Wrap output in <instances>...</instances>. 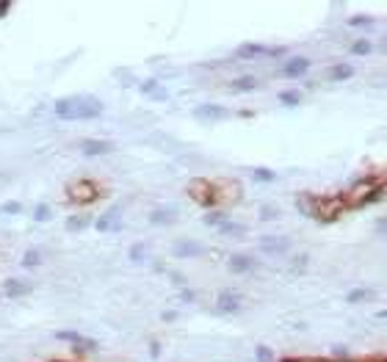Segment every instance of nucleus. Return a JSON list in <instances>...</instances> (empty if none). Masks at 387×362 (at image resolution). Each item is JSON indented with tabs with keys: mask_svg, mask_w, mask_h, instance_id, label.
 I'll list each match as a JSON object with an SVG mask.
<instances>
[{
	"mask_svg": "<svg viewBox=\"0 0 387 362\" xmlns=\"http://www.w3.org/2000/svg\"><path fill=\"white\" fill-rule=\"evenodd\" d=\"M53 111H56L58 119H67V122L94 119V116L103 114V102L97 97H64V100H56Z\"/></svg>",
	"mask_w": 387,
	"mask_h": 362,
	"instance_id": "1",
	"label": "nucleus"
},
{
	"mask_svg": "<svg viewBox=\"0 0 387 362\" xmlns=\"http://www.w3.org/2000/svg\"><path fill=\"white\" fill-rule=\"evenodd\" d=\"M69 196H72V202H91V199H97V196H94V185L86 183V180H78V183L69 185Z\"/></svg>",
	"mask_w": 387,
	"mask_h": 362,
	"instance_id": "2",
	"label": "nucleus"
},
{
	"mask_svg": "<svg viewBox=\"0 0 387 362\" xmlns=\"http://www.w3.org/2000/svg\"><path fill=\"white\" fill-rule=\"evenodd\" d=\"M307 69H310V58L296 56V58H291V61H285L282 75H285V78H302V75L307 72Z\"/></svg>",
	"mask_w": 387,
	"mask_h": 362,
	"instance_id": "3",
	"label": "nucleus"
},
{
	"mask_svg": "<svg viewBox=\"0 0 387 362\" xmlns=\"http://www.w3.org/2000/svg\"><path fill=\"white\" fill-rule=\"evenodd\" d=\"M216 307H219L221 313H238L241 310V299H238V293H232V290H224V293L219 296V301H216Z\"/></svg>",
	"mask_w": 387,
	"mask_h": 362,
	"instance_id": "4",
	"label": "nucleus"
},
{
	"mask_svg": "<svg viewBox=\"0 0 387 362\" xmlns=\"http://www.w3.org/2000/svg\"><path fill=\"white\" fill-rule=\"evenodd\" d=\"M119 208H116V210H111V213H105L103 216V219H100L97 221V230L100 232H108V230H119Z\"/></svg>",
	"mask_w": 387,
	"mask_h": 362,
	"instance_id": "5",
	"label": "nucleus"
},
{
	"mask_svg": "<svg viewBox=\"0 0 387 362\" xmlns=\"http://www.w3.org/2000/svg\"><path fill=\"white\" fill-rule=\"evenodd\" d=\"M255 268V263H252V257H246V254H232L230 257V271L235 274H246Z\"/></svg>",
	"mask_w": 387,
	"mask_h": 362,
	"instance_id": "6",
	"label": "nucleus"
},
{
	"mask_svg": "<svg viewBox=\"0 0 387 362\" xmlns=\"http://www.w3.org/2000/svg\"><path fill=\"white\" fill-rule=\"evenodd\" d=\"M83 152L86 155H105V152H111V144L108 141H97V138H86Z\"/></svg>",
	"mask_w": 387,
	"mask_h": 362,
	"instance_id": "7",
	"label": "nucleus"
},
{
	"mask_svg": "<svg viewBox=\"0 0 387 362\" xmlns=\"http://www.w3.org/2000/svg\"><path fill=\"white\" fill-rule=\"evenodd\" d=\"M174 213H177L174 208H161V210H152L150 221H152V224H169V221L174 219Z\"/></svg>",
	"mask_w": 387,
	"mask_h": 362,
	"instance_id": "8",
	"label": "nucleus"
},
{
	"mask_svg": "<svg viewBox=\"0 0 387 362\" xmlns=\"http://www.w3.org/2000/svg\"><path fill=\"white\" fill-rule=\"evenodd\" d=\"M197 116H202V119H221V116H227V111L221 105H202L197 111Z\"/></svg>",
	"mask_w": 387,
	"mask_h": 362,
	"instance_id": "9",
	"label": "nucleus"
},
{
	"mask_svg": "<svg viewBox=\"0 0 387 362\" xmlns=\"http://www.w3.org/2000/svg\"><path fill=\"white\" fill-rule=\"evenodd\" d=\"M232 89H235V91H255L257 89V78H252V75H241V78L232 80Z\"/></svg>",
	"mask_w": 387,
	"mask_h": 362,
	"instance_id": "10",
	"label": "nucleus"
},
{
	"mask_svg": "<svg viewBox=\"0 0 387 362\" xmlns=\"http://www.w3.org/2000/svg\"><path fill=\"white\" fill-rule=\"evenodd\" d=\"M263 249H266V252H285L288 243H285L282 238H263Z\"/></svg>",
	"mask_w": 387,
	"mask_h": 362,
	"instance_id": "11",
	"label": "nucleus"
},
{
	"mask_svg": "<svg viewBox=\"0 0 387 362\" xmlns=\"http://www.w3.org/2000/svg\"><path fill=\"white\" fill-rule=\"evenodd\" d=\"M174 254H177V257H194V254H199V246L197 243H177V246H174Z\"/></svg>",
	"mask_w": 387,
	"mask_h": 362,
	"instance_id": "12",
	"label": "nucleus"
},
{
	"mask_svg": "<svg viewBox=\"0 0 387 362\" xmlns=\"http://www.w3.org/2000/svg\"><path fill=\"white\" fill-rule=\"evenodd\" d=\"M279 102L288 105V108H296V105L302 102V94H299V91H279Z\"/></svg>",
	"mask_w": 387,
	"mask_h": 362,
	"instance_id": "13",
	"label": "nucleus"
},
{
	"mask_svg": "<svg viewBox=\"0 0 387 362\" xmlns=\"http://www.w3.org/2000/svg\"><path fill=\"white\" fill-rule=\"evenodd\" d=\"M351 75H354V69H351V67H332L329 69V78L332 80H349Z\"/></svg>",
	"mask_w": 387,
	"mask_h": 362,
	"instance_id": "14",
	"label": "nucleus"
},
{
	"mask_svg": "<svg viewBox=\"0 0 387 362\" xmlns=\"http://www.w3.org/2000/svg\"><path fill=\"white\" fill-rule=\"evenodd\" d=\"M6 285H9V288H6V293H9L11 299H14V296H20V293H28V290H31L25 282H14V279H9Z\"/></svg>",
	"mask_w": 387,
	"mask_h": 362,
	"instance_id": "15",
	"label": "nucleus"
},
{
	"mask_svg": "<svg viewBox=\"0 0 387 362\" xmlns=\"http://www.w3.org/2000/svg\"><path fill=\"white\" fill-rule=\"evenodd\" d=\"M252 177H255L257 183H274V180H277V174H274L271 169H255V172H252Z\"/></svg>",
	"mask_w": 387,
	"mask_h": 362,
	"instance_id": "16",
	"label": "nucleus"
},
{
	"mask_svg": "<svg viewBox=\"0 0 387 362\" xmlns=\"http://www.w3.org/2000/svg\"><path fill=\"white\" fill-rule=\"evenodd\" d=\"M371 50H373V44L368 42V39H360V42L351 44V53H354V56H368Z\"/></svg>",
	"mask_w": 387,
	"mask_h": 362,
	"instance_id": "17",
	"label": "nucleus"
},
{
	"mask_svg": "<svg viewBox=\"0 0 387 362\" xmlns=\"http://www.w3.org/2000/svg\"><path fill=\"white\" fill-rule=\"evenodd\" d=\"M50 216H53L50 205H39L36 210H33V219H36V221H50Z\"/></svg>",
	"mask_w": 387,
	"mask_h": 362,
	"instance_id": "18",
	"label": "nucleus"
},
{
	"mask_svg": "<svg viewBox=\"0 0 387 362\" xmlns=\"http://www.w3.org/2000/svg\"><path fill=\"white\" fill-rule=\"evenodd\" d=\"M368 296H371V290H365V288H360V290H351L349 296H346V299L351 301V304H354V301H362V299H368Z\"/></svg>",
	"mask_w": 387,
	"mask_h": 362,
	"instance_id": "19",
	"label": "nucleus"
},
{
	"mask_svg": "<svg viewBox=\"0 0 387 362\" xmlns=\"http://www.w3.org/2000/svg\"><path fill=\"white\" fill-rule=\"evenodd\" d=\"M22 263H25L28 268L39 266V252H36V249H31V252H25V257H22Z\"/></svg>",
	"mask_w": 387,
	"mask_h": 362,
	"instance_id": "20",
	"label": "nucleus"
},
{
	"mask_svg": "<svg viewBox=\"0 0 387 362\" xmlns=\"http://www.w3.org/2000/svg\"><path fill=\"white\" fill-rule=\"evenodd\" d=\"M130 260L133 263H141L144 260V246H141V243H136V246L130 249Z\"/></svg>",
	"mask_w": 387,
	"mask_h": 362,
	"instance_id": "21",
	"label": "nucleus"
},
{
	"mask_svg": "<svg viewBox=\"0 0 387 362\" xmlns=\"http://www.w3.org/2000/svg\"><path fill=\"white\" fill-rule=\"evenodd\" d=\"M271 357H274V354H271V348H266V346H260V348H257V362H271Z\"/></svg>",
	"mask_w": 387,
	"mask_h": 362,
	"instance_id": "22",
	"label": "nucleus"
},
{
	"mask_svg": "<svg viewBox=\"0 0 387 362\" xmlns=\"http://www.w3.org/2000/svg\"><path fill=\"white\" fill-rule=\"evenodd\" d=\"M349 25H354V28H368V25H371V17H351V20H349Z\"/></svg>",
	"mask_w": 387,
	"mask_h": 362,
	"instance_id": "23",
	"label": "nucleus"
},
{
	"mask_svg": "<svg viewBox=\"0 0 387 362\" xmlns=\"http://www.w3.org/2000/svg\"><path fill=\"white\" fill-rule=\"evenodd\" d=\"M332 357H337V359H349V348H346V346H335V348H332Z\"/></svg>",
	"mask_w": 387,
	"mask_h": 362,
	"instance_id": "24",
	"label": "nucleus"
},
{
	"mask_svg": "<svg viewBox=\"0 0 387 362\" xmlns=\"http://www.w3.org/2000/svg\"><path fill=\"white\" fill-rule=\"evenodd\" d=\"M67 227L78 232V230H83V227H86V221H83V219H69V221H67Z\"/></svg>",
	"mask_w": 387,
	"mask_h": 362,
	"instance_id": "25",
	"label": "nucleus"
},
{
	"mask_svg": "<svg viewBox=\"0 0 387 362\" xmlns=\"http://www.w3.org/2000/svg\"><path fill=\"white\" fill-rule=\"evenodd\" d=\"M260 216H263V219H277L279 210H277V208H263V210H260Z\"/></svg>",
	"mask_w": 387,
	"mask_h": 362,
	"instance_id": "26",
	"label": "nucleus"
},
{
	"mask_svg": "<svg viewBox=\"0 0 387 362\" xmlns=\"http://www.w3.org/2000/svg\"><path fill=\"white\" fill-rule=\"evenodd\" d=\"M3 213H20V205H17V202H9V205H3Z\"/></svg>",
	"mask_w": 387,
	"mask_h": 362,
	"instance_id": "27",
	"label": "nucleus"
},
{
	"mask_svg": "<svg viewBox=\"0 0 387 362\" xmlns=\"http://www.w3.org/2000/svg\"><path fill=\"white\" fill-rule=\"evenodd\" d=\"M9 9H11V3H0V17L9 14Z\"/></svg>",
	"mask_w": 387,
	"mask_h": 362,
	"instance_id": "28",
	"label": "nucleus"
},
{
	"mask_svg": "<svg viewBox=\"0 0 387 362\" xmlns=\"http://www.w3.org/2000/svg\"><path fill=\"white\" fill-rule=\"evenodd\" d=\"M379 232H384V235H387V219L379 221Z\"/></svg>",
	"mask_w": 387,
	"mask_h": 362,
	"instance_id": "29",
	"label": "nucleus"
},
{
	"mask_svg": "<svg viewBox=\"0 0 387 362\" xmlns=\"http://www.w3.org/2000/svg\"><path fill=\"white\" fill-rule=\"evenodd\" d=\"M379 318H387V310H382V313H379Z\"/></svg>",
	"mask_w": 387,
	"mask_h": 362,
	"instance_id": "30",
	"label": "nucleus"
},
{
	"mask_svg": "<svg viewBox=\"0 0 387 362\" xmlns=\"http://www.w3.org/2000/svg\"><path fill=\"white\" fill-rule=\"evenodd\" d=\"M384 47H387V42H384Z\"/></svg>",
	"mask_w": 387,
	"mask_h": 362,
	"instance_id": "31",
	"label": "nucleus"
}]
</instances>
